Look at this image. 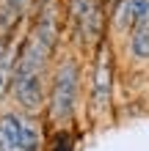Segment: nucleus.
Returning <instances> with one entry per match:
<instances>
[{
    "label": "nucleus",
    "mask_w": 149,
    "mask_h": 151,
    "mask_svg": "<svg viewBox=\"0 0 149 151\" xmlns=\"http://www.w3.org/2000/svg\"><path fill=\"white\" fill-rule=\"evenodd\" d=\"M77 88H80V69L72 58L64 60L55 72L50 91V115L55 121H69L77 107Z\"/></svg>",
    "instance_id": "1"
},
{
    "label": "nucleus",
    "mask_w": 149,
    "mask_h": 151,
    "mask_svg": "<svg viewBox=\"0 0 149 151\" xmlns=\"http://www.w3.org/2000/svg\"><path fill=\"white\" fill-rule=\"evenodd\" d=\"M39 129L20 113L0 115V151H39Z\"/></svg>",
    "instance_id": "2"
},
{
    "label": "nucleus",
    "mask_w": 149,
    "mask_h": 151,
    "mask_svg": "<svg viewBox=\"0 0 149 151\" xmlns=\"http://www.w3.org/2000/svg\"><path fill=\"white\" fill-rule=\"evenodd\" d=\"M113 96V55L108 47H100L91 69V107L97 113H105L110 107Z\"/></svg>",
    "instance_id": "3"
},
{
    "label": "nucleus",
    "mask_w": 149,
    "mask_h": 151,
    "mask_svg": "<svg viewBox=\"0 0 149 151\" xmlns=\"http://www.w3.org/2000/svg\"><path fill=\"white\" fill-rule=\"evenodd\" d=\"M11 96L14 102L20 104L22 110H39L44 104V74H36V72H20L14 69V77H11Z\"/></svg>",
    "instance_id": "4"
},
{
    "label": "nucleus",
    "mask_w": 149,
    "mask_h": 151,
    "mask_svg": "<svg viewBox=\"0 0 149 151\" xmlns=\"http://www.w3.org/2000/svg\"><path fill=\"white\" fill-rule=\"evenodd\" d=\"M72 19L86 44H94L102 36V14L97 0H72Z\"/></svg>",
    "instance_id": "5"
},
{
    "label": "nucleus",
    "mask_w": 149,
    "mask_h": 151,
    "mask_svg": "<svg viewBox=\"0 0 149 151\" xmlns=\"http://www.w3.org/2000/svg\"><path fill=\"white\" fill-rule=\"evenodd\" d=\"M17 58H20V47L14 44L11 33H0V99H6L8 88H11Z\"/></svg>",
    "instance_id": "6"
},
{
    "label": "nucleus",
    "mask_w": 149,
    "mask_h": 151,
    "mask_svg": "<svg viewBox=\"0 0 149 151\" xmlns=\"http://www.w3.org/2000/svg\"><path fill=\"white\" fill-rule=\"evenodd\" d=\"M146 17H149V0H121L116 8V25L121 30H133Z\"/></svg>",
    "instance_id": "7"
},
{
    "label": "nucleus",
    "mask_w": 149,
    "mask_h": 151,
    "mask_svg": "<svg viewBox=\"0 0 149 151\" xmlns=\"http://www.w3.org/2000/svg\"><path fill=\"white\" fill-rule=\"evenodd\" d=\"M130 50L138 60H146L149 58V17L141 19L133 28V39H130Z\"/></svg>",
    "instance_id": "8"
},
{
    "label": "nucleus",
    "mask_w": 149,
    "mask_h": 151,
    "mask_svg": "<svg viewBox=\"0 0 149 151\" xmlns=\"http://www.w3.org/2000/svg\"><path fill=\"white\" fill-rule=\"evenodd\" d=\"M55 151H72V137L66 132H58L55 135Z\"/></svg>",
    "instance_id": "9"
}]
</instances>
